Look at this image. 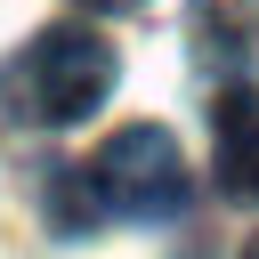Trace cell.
I'll use <instances>...</instances> for the list:
<instances>
[{"instance_id":"8992f818","label":"cell","mask_w":259,"mask_h":259,"mask_svg":"<svg viewBox=\"0 0 259 259\" xmlns=\"http://www.w3.org/2000/svg\"><path fill=\"white\" fill-rule=\"evenodd\" d=\"M81 8H138V0H81Z\"/></svg>"},{"instance_id":"6da1fadb","label":"cell","mask_w":259,"mask_h":259,"mask_svg":"<svg viewBox=\"0 0 259 259\" xmlns=\"http://www.w3.org/2000/svg\"><path fill=\"white\" fill-rule=\"evenodd\" d=\"M113 73H121V65H113V40H97L89 24H49V32H32V49L16 57L8 89H16V113L65 130V121H81V113L105 105Z\"/></svg>"},{"instance_id":"52a82bcc","label":"cell","mask_w":259,"mask_h":259,"mask_svg":"<svg viewBox=\"0 0 259 259\" xmlns=\"http://www.w3.org/2000/svg\"><path fill=\"white\" fill-rule=\"evenodd\" d=\"M243 259H259V235H251V243H243Z\"/></svg>"},{"instance_id":"7a4b0ae2","label":"cell","mask_w":259,"mask_h":259,"mask_svg":"<svg viewBox=\"0 0 259 259\" xmlns=\"http://www.w3.org/2000/svg\"><path fill=\"white\" fill-rule=\"evenodd\" d=\"M89 178H97L105 210H121V219H178V210H186V162H178V138L154 130V121L113 130V138L97 146Z\"/></svg>"},{"instance_id":"3957f363","label":"cell","mask_w":259,"mask_h":259,"mask_svg":"<svg viewBox=\"0 0 259 259\" xmlns=\"http://www.w3.org/2000/svg\"><path fill=\"white\" fill-rule=\"evenodd\" d=\"M210 162H219V194L259 202V89H219V105H210Z\"/></svg>"},{"instance_id":"277c9868","label":"cell","mask_w":259,"mask_h":259,"mask_svg":"<svg viewBox=\"0 0 259 259\" xmlns=\"http://www.w3.org/2000/svg\"><path fill=\"white\" fill-rule=\"evenodd\" d=\"M40 210H49V227H57V235H89V227H97V210H105V194H97L89 162H49V170H40Z\"/></svg>"},{"instance_id":"5b68a950","label":"cell","mask_w":259,"mask_h":259,"mask_svg":"<svg viewBox=\"0 0 259 259\" xmlns=\"http://www.w3.org/2000/svg\"><path fill=\"white\" fill-rule=\"evenodd\" d=\"M259 24V0H194V40L202 57H243Z\"/></svg>"}]
</instances>
